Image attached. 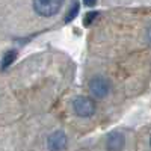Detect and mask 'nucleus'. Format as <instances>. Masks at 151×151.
<instances>
[{
  "label": "nucleus",
  "mask_w": 151,
  "mask_h": 151,
  "mask_svg": "<svg viewBox=\"0 0 151 151\" xmlns=\"http://www.w3.org/2000/svg\"><path fill=\"white\" fill-rule=\"evenodd\" d=\"M92 58H121L151 50V6H113L98 12L86 35Z\"/></svg>",
  "instance_id": "nucleus-2"
},
{
  "label": "nucleus",
  "mask_w": 151,
  "mask_h": 151,
  "mask_svg": "<svg viewBox=\"0 0 151 151\" xmlns=\"http://www.w3.org/2000/svg\"><path fill=\"white\" fill-rule=\"evenodd\" d=\"M134 150L151 151V122L134 133Z\"/></svg>",
  "instance_id": "nucleus-4"
},
{
  "label": "nucleus",
  "mask_w": 151,
  "mask_h": 151,
  "mask_svg": "<svg viewBox=\"0 0 151 151\" xmlns=\"http://www.w3.org/2000/svg\"><path fill=\"white\" fill-rule=\"evenodd\" d=\"M101 6H151V0H100Z\"/></svg>",
  "instance_id": "nucleus-5"
},
{
  "label": "nucleus",
  "mask_w": 151,
  "mask_h": 151,
  "mask_svg": "<svg viewBox=\"0 0 151 151\" xmlns=\"http://www.w3.org/2000/svg\"><path fill=\"white\" fill-rule=\"evenodd\" d=\"M80 88L115 124L130 106L151 92V50L110 59L88 56Z\"/></svg>",
  "instance_id": "nucleus-1"
},
{
  "label": "nucleus",
  "mask_w": 151,
  "mask_h": 151,
  "mask_svg": "<svg viewBox=\"0 0 151 151\" xmlns=\"http://www.w3.org/2000/svg\"><path fill=\"white\" fill-rule=\"evenodd\" d=\"M14 59H15V53L14 52H8L5 59H3V68H8L12 62H14Z\"/></svg>",
  "instance_id": "nucleus-6"
},
{
  "label": "nucleus",
  "mask_w": 151,
  "mask_h": 151,
  "mask_svg": "<svg viewBox=\"0 0 151 151\" xmlns=\"http://www.w3.org/2000/svg\"><path fill=\"white\" fill-rule=\"evenodd\" d=\"M62 107L67 129L77 139H82L83 136L98 129H106L113 124L104 109L82 88L70 89L64 97Z\"/></svg>",
  "instance_id": "nucleus-3"
}]
</instances>
